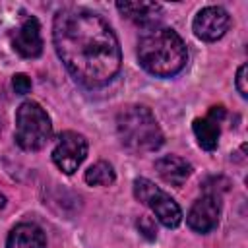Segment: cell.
<instances>
[{"instance_id":"cell-6","label":"cell","mask_w":248,"mask_h":248,"mask_svg":"<svg viewBox=\"0 0 248 248\" xmlns=\"http://www.w3.org/2000/svg\"><path fill=\"white\" fill-rule=\"evenodd\" d=\"M87 140L72 130H66L58 136L52 149V161L64 174H74L87 157Z\"/></svg>"},{"instance_id":"cell-1","label":"cell","mask_w":248,"mask_h":248,"mask_svg":"<svg viewBox=\"0 0 248 248\" xmlns=\"http://www.w3.org/2000/svg\"><path fill=\"white\" fill-rule=\"evenodd\" d=\"M58 58L85 87H103L120 72V43L110 25L85 8H62L52 21Z\"/></svg>"},{"instance_id":"cell-13","label":"cell","mask_w":248,"mask_h":248,"mask_svg":"<svg viewBox=\"0 0 248 248\" xmlns=\"http://www.w3.org/2000/svg\"><path fill=\"white\" fill-rule=\"evenodd\" d=\"M6 248H46V238L39 225L19 223L10 231Z\"/></svg>"},{"instance_id":"cell-15","label":"cell","mask_w":248,"mask_h":248,"mask_svg":"<svg viewBox=\"0 0 248 248\" xmlns=\"http://www.w3.org/2000/svg\"><path fill=\"white\" fill-rule=\"evenodd\" d=\"M136 227H138V231L141 232V236H145L147 240H155V236H157V227H155V221H153L151 217H147V215L140 217V219L136 221Z\"/></svg>"},{"instance_id":"cell-11","label":"cell","mask_w":248,"mask_h":248,"mask_svg":"<svg viewBox=\"0 0 248 248\" xmlns=\"http://www.w3.org/2000/svg\"><path fill=\"white\" fill-rule=\"evenodd\" d=\"M116 10L124 17L134 21L136 25L149 27V29L155 27V23L159 21L161 12H163L159 2H145V0H140V2H130V0L116 2Z\"/></svg>"},{"instance_id":"cell-9","label":"cell","mask_w":248,"mask_h":248,"mask_svg":"<svg viewBox=\"0 0 248 248\" xmlns=\"http://www.w3.org/2000/svg\"><path fill=\"white\" fill-rule=\"evenodd\" d=\"M225 118V108L221 105L211 107L209 112L203 118H196L192 122L194 136L198 140V145L205 151H213L219 143V134H221V122Z\"/></svg>"},{"instance_id":"cell-17","label":"cell","mask_w":248,"mask_h":248,"mask_svg":"<svg viewBox=\"0 0 248 248\" xmlns=\"http://www.w3.org/2000/svg\"><path fill=\"white\" fill-rule=\"evenodd\" d=\"M246 64H242L240 68H238V72H236V81H234V85H236V91L240 93V97H246L248 95V87H246Z\"/></svg>"},{"instance_id":"cell-10","label":"cell","mask_w":248,"mask_h":248,"mask_svg":"<svg viewBox=\"0 0 248 248\" xmlns=\"http://www.w3.org/2000/svg\"><path fill=\"white\" fill-rule=\"evenodd\" d=\"M14 50L21 54L23 58H37L43 52V37H41V25L35 17H25L21 25L17 27L14 39H12Z\"/></svg>"},{"instance_id":"cell-14","label":"cell","mask_w":248,"mask_h":248,"mask_svg":"<svg viewBox=\"0 0 248 248\" xmlns=\"http://www.w3.org/2000/svg\"><path fill=\"white\" fill-rule=\"evenodd\" d=\"M85 182L89 186H110L114 180H116V174H114V169L110 163L107 161H97L95 165H91L87 170H85Z\"/></svg>"},{"instance_id":"cell-3","label":"cell","mask_w":248,"mask_h":248,"mask_svg":"<svg viewBox=\"0 0 248 248\" xmlns=\"http://www.w3.org/2000/svg\"><path fill=\"white\" fill-rule=\"evenodd\" d=\"M116 134L120 143L134 153L157 151L165 141L153 112L143 105H128L116 114Z\"/></svg>"},{"instance_id":"cell-7","label":"cell","mask_w":248,"mask_h":248,"mask_svg":"<svg viewBox=\"0 0 248 248\" xmlns=\"http://www.w3.org/2000/svg\"><path fill=\"white\" fill-rule=\"evenodd\" d=\"M229 25H231V16L221 6L202 8L192 21V29H194L196 37L202 41H207V43L221 39L227 33Z\"/></svg>"},{"instance_id":"cell-16","label":"cell","mask_w":248,"mask_h":248,"mask_svg":"<svg viewBox=\"0 0 248 248\" xmlns=\"http://www.w3.org/2000/svg\"><path fill=\"white\" fill-rule=\"evenodd\" d=\"M12 85H14V91L17 95H25V93L31 91V79L25 74H16L12 78Z\"/></svg>"},{"instance_id":"cell-12","label":"cell","mask_w":248,"mask_h":248,"mask_svg":"<svg viewBox=\"0 0 248 248\" xmlns=\"http://www.w3.org/2000/svg\"><path fill=\"white\" fill-rule=\"evenodd\" d=\"M157 174L170 186H182L192 174V165L178 155H165L155 161Z\"/></svg>"},{"instance_id":"cell-4","label":"cell","mask_w":248,"mask_h":248,"mask_svg":"<svg viewBox=\"0 0 248 248\" xmlns=\"http://www.w3.org/2000/svg\"><path fill=\"white\" fill-rule=\"evenodd\" d=\"M50 138L52 124L46 110L37 101H23L16 112V143L25 151H39Z\"/></svg>"},{"instance_id":"cell-2","label":"cell","mask_w":248,"mask_h":248,"mask_svg":"<svg viewBox=\"0 0 248 248\" xmlns=\"http://www.w3.org/2000/svg\"><path fill=\"white\" fill-rule=\"evenodd\" d=\"M138 60L145 72L157 78H170L186 66L188 50L176 31L151 27L140 37Z\"/></svg>"},{"instance_id":"cell-5","label":"cell","mask_w":248,"mask_h":248,"mask_svg":"<svg viewBox=\"0 0 248 248\" xmlns=\"http://www.w3.org/2000/svg\"><path fill=\"white\" fill-rule=\"evenodd\" d=\"M134 196L147 205L155 217L169 229H174L180 225L182 221V209L178 207V203L159 186H155L151 180L147 178H136L134 180Z\"/></svg>"},{"instance_id":"cell-18","label":"cell","mask_w":248,"mask_h":248,"mask_svg":"<svg viewBox=\"0 0 248 248\" xmlns=\"http://www.w3.org/2000/svg\"><path fill=\"white\" fill-rule=\"evenodd\" d=\"M4 205H6V198H4V194L0 192V209H2Z\"/></svg>"},{"instance_id":"cell-8","label":"cell","mask_w":248,"mask_h":248,"mask_svg":"<svg viewBox=\"0 0 248 248\" xmlns=\"http://www.w3.org/2000/svg\"><path fill=\"white\" fill-rule=\"evenodd\" d=\"M219 215H221L219 194H205L194 202V205L190 207V211L186 215V223L192 231L205 234L217 227Z\"/></svg>"}]
</instances>
